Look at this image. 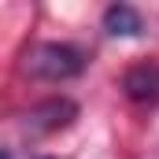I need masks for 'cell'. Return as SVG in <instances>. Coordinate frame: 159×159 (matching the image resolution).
Wrapping results in <instances>:
<instances>
[{
	"mask_svg": "<svg viewBox=\"0 0 159 159\" xmlns=\"http://www.w3.org/2000/svg\"><path fill=\"white\" fill-rule=\"evenodd\" d=\"M44 159H52V156H44Z\"/></svg>",
	"mask_w": 159,
	"mask_h": 159,
	"instance_id": "6",
	"label": "cell"
},
{
	"mask_svg": "<svg viewBox=\"0 0 159 159\" xmlns=\"http://www.w3.org/2000/svg\"><path fill=\"white\" fill-rule=\"evenodd\" d=\"M85 52L70 41H41L34 48H26L22 56V70L30 78L41 81H67V78H78L85 70Z\"/></svg>",
	"mask_w": 159,
	"mask_h": 159,
	"instance_id": "1",
	"label": "cell"
},
{
	"mask_svg": "<svg viewBox=\"0 0 159 159\" xmlns=\"http://www.w3.org/2000/svg\"><path fill=\"white\" fill-rule=\"evenodd\" d=\"M104 30H107L111 37H141V34H144V19H141V11L129 7V4H111V7L104 11Z\"/></svg>",
	"mask_w": 159,
	"mask_h": 159,
	"instance_id": "4",
	"label": "cell"
},
{
	"mask_svg": "<svg viewBox=\"0 0 159 159\" xmlns=\"http://www.w3.org/2000/svg\"><path fill=\"white\" fill-rule=\"evenodd\" d=\"M0 159H11V152H7V148H0Z\"/></svg>",
	"mask_w": 159,
	"mask_h": 159,
	"instance_id": "5",
	"label": "cell"
},
{
	"mask_svg": "<svg viewBox=\"0 0 159 159\" xmlns=\"http://www.w3.org/2000/svg\"><path fill=\"white\" fill-rule=\"evenodd\" d=\"M78 115V104L67 100V96H52V100H41L37 107H30L22 115V129L34 133V137H44V133H56L63 126H70Z\"/></svg>",
	"mask_w": 159,
	"mask_h": 159,
	"instance_id": "2",
	"label": "cell"
},
{
	"mask_svg": "<svg viewBox=\"0 0 159 159\" xmlns=\"http://www.w3.org/2000/svg\"><path fill=\"white\" fill-rule=\"evenodd\" d=\"M122 93L133 100V104H148L156 107L159 104V63L148 59V63H137L122 74Z\"/></svg>",
	"mask_w": 159,
	"mask_h": 159,
	"instance_id": "3",
	"label": "cell"
}]
</instances>
